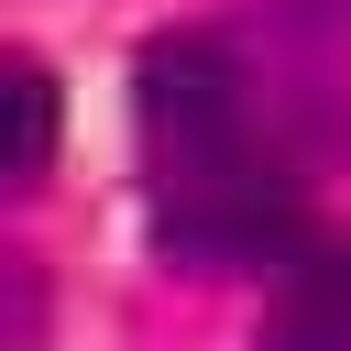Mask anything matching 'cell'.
I'll list each match as a JSON object with an SVG mask.
<instances>
[{"mask_svg": "<svg viewBox=\"0 0 351 351\" xmlns=\"http://www.w3.org/2000/svg\"><path fill=\"white\" fill-rule=\"evenodd\" d=\"M132 121L154 165V241L186 274L285 263L296 252V176L252 121V77L219 33H165L132 66Z\"/></svg>", "mask_w": 351, "mask_h": 351, "instance_id": "cell-1", "label": "cell"}, {"mask_svg": "<svg viewBox=\"0 0 351 351\" xmlns=\"http://www.w3.org/2000/svg\"><path fill=\"white\" fill-rule=\"evenodd\" d=\"M263 351H351V241H296L263 307Z\"/></svg>", "mask_w": 351, "mask_h": 351, "instance_id": "cell-2", "label": "cell"}, {"mask_svg": "<svg viewBox=\"0 0 351 351\" xmlns=\"http://www.w3.org/2000/svg\"><path fill=\"white\" fill-rule=\"evenodd\" d=\"M11 186H33L44 165H55V132H66V99H55V77H44V55H11Z\"/></svg>", "mask_w": 351, "mask_h": 351, "instance_id": "cell-3", "label": "cell"}, {"mask_svg": "<svg viewBox=\"0 0 351 351\" xmlns=\"http://www.w3.org/2000/svg\"><path fill=\"white\" fill-rule=\"evenodd\" d=\"M252 33H263V44H307V55H329V44H351V0H263Z\"/></svg>", "mask_w": 351, "mask_h": 351, "instance_id": "cell-4", "label": "cell"}, {"mask_svg": "<svg viewBox=\"0 0 351 351\" xmlns=\"http://www.w3.org/2000/svg\"><path fill=\"white\" fill-rule=\"evenodd\" d=\"M44 329V285H33V252H11V351H33Z\"/></svg>", "mask_w": 351, "mask_h": 351, "instance_id": "cell-5", "label": "cell"}]
</instances>
